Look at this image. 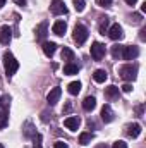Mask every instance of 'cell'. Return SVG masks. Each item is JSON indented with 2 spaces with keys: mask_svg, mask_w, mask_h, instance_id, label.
Here are the masks:
<instances>
[{
  "mask_svg": "<svg viewBox=\"0 0 146 148\" xmlns=\"http://www.w3.org/2000/svg\"><path fill=\"white\" fill-rule=\"evenodd\" d=\"M3 69H5V76L10 79L14 74H16V71L19 69V62L16 60V57L10 53V52H5L3 53Z\"/></svg>",
  "mask_w": 146,
  "mask_h": 148,
  "instance_id": "cell-1",
  "label": "cell"
},
{
  "mask_svg": "<svg viewBox=\"0 0 146 148\" xmlns=\"http://www.w3.org/2000/svg\"><path fill=\"white\" fill-rule=\"evenodd\" d=\"M119 74L124 81H134L138 77V66H132V64H126L119 69Z\"/></svg>",
  "mask_w": 146,
  "mask_h": 148,
  "instance_id": "cell-2",
  "label": "cell"
},
{
  "mask_svg": "<svg viewBox=\"0 0 146 148\" xmlns=\"http://www.w3.org/2000/svg\"><path fill=\"white\" fill-rule=\"evenodd\" d=\"M72 38L77 45H83L88 40V28L83 26V24H76V28H74V31H72Z\"/></svg>",
  "mask_w": 146,
  "mask_h": 148,
  "instance_id": "cell-3",
  "label": "cell"
},
{
  "mask_svg": "<svg viewBox=\"0 0 146 148\" xmlns=\"http://www.w3.org/2000/svg\"><path fill=\"white\" fill-rule=\"evenodd\" d=\"M91 57H93L95 60H102V59L105 57V45L100 43V41H95V43L91 45Z\"/></svg>",
  "mask_w": 146,
  "mask_h": 148,
  "instance_id": "cell-4",
  "label": "cell"
},
{
  "mask_svg": "<svg viewBox=\"0 0 146 148\" xmlns=\"http://www.w3.org/2000/svg\"><path fill=\"white\" fill-rule=\"evenodd\" d=\"M138 55H139V48L134 45L124 47V50H122V59H126V60H134Z\"/></svg>",
  "mask_w": 146,
  "mask_h": 148,
  "instance_id": "cell-5",
  "label": "cell"
},
{
  "mask_svg": "<svg viewBox=\"0 0 146 148\" xmlns=\"http://www.w3.org/2000/svg\"><path fill=\"white\" fill-rule=\"evenodd\" d=\"M50 10H52V14H55V16L67 14V7H65V3H64L62 0H53L52 5H50Z\"/></svg>",
  "mask_w": 146,
  "mask_h": 148,
  "instance_id": "cell-6",
  "label": "cell"
},
{
  "mask_svg": "<svg viewBox=\"0 0 146 148\" xmlns=\"http://www.w3.org/2000/svg\"><path fill=\"white\" fill-rule=\"evenodd\" d=\"M108 33V36L112 38V40H122L124 38V31H122V26H119V24H112L110 26V29L107 31Z\"/></svg>",
  "mask_w": 146,
  "mask_h": 148,
  "instance_id": "cell-7",
  "label": "cell"
},
{
  "mask_svg": "<svg viewBox=\"0 0 146 148\" xmlns=\"http://www.w3.org/2000/svg\"><path fill=\"white\" fill-rule=\"evenodd\" d=\"M12 40V29L9 26H2L0 28V43L2 45H9Z\"/></svg>",
  "mask_w": 146,
  "mask_h": 148,
  "instance_id": "cell-8",
  "label": "cell"
},
{
  "mask_svg": "<svg viewBox=\"0 0 146 148\" xmlns=\"http://www.w3.org/2000/svg\"><path fill=\"white\" fill-rule=\"evenodd\" d=\"M60 95H62V90H60L59 86H57V88H53V90H50V93H48V97H46L48 105H55V103L59 102Z\"/></svg>",
  "mask_w": 146,
  "mask_h": 148,
  "instance_id": "cell-9",
  "label": "cell"
},
{
  "mask_svg": "<svg viewBox=\"0 0 146 148\" xmlns=\"http://www.w3.org/2000/svg\"><path fill=\"white\" fill-rule=\"evenodd\" d=\"M79 124H81V121H79L77 115H71V117H67V119L64 121V126H65L67 129H71V131H77Z\"/></svg>",
  "mask_w": 146,
  "mask_h": 148,
  "instance_id": "cell-10",
  "label": "cell"
},
{
  "mask_svg": "<svg viewBox=\"0 0 146 148\" xmlns=\"http://www.w3.org/2000/svg\"><path fill=\"white\" fill-rule=\"evenodd\" d=\"M105 98L110 100V102L119 98V88H117L115 84H110L108 88H105Z\"/></svg>",
  "mask_w": 146,
  "mask_h": 148,
  "instance_id": "cell-11",
  "label": "cell"
},
{
  "mask_svg": "<svg viewBox=\"0 0 146 148\" xmlns=\"http://www.w3.org/2000/svg\"><path fill=\"white\" fill-rule=\"evenodd\" d=\"M52 31H53L57 36H62V35L67 31V24H65V21H55V24H53Z\"/></svg>",
  "mask_w": 146,
  "mask_h": 148,
  "instance_id": "cell-12",
  "label": "cell"
},
{
  "mask_svg": "<svg viewBox=\"0 0 146 148\" xmlns=\"http://www.w3.org/2000/svg\"><path fill=\"white\" fill-rule=\"evenodd\" d=\"M46 35H48V24L46 23H41L36 28V40L38 41H45Z\"/></svg>",
  "mask_w": 146,
  "mask_h": 148,
  "instance_id": "cell-13",
  "label": "cell"
},
{
  "mask_svg": "<svg viewBox=\"0 0 146 148\" xmlns=\"http://www.w3.org/2000/svg\"><path fill=\"white\" fill-rule=\"evenodd\" d=\"M55 50H57V43H53V41H43V52H45L46 57H52L55 53Z\"/></svg>",
  "mask_w": 146,
  "mask_h": 148,
  "instance_id": "cell-14",
  "label": "cell"
},
{
  "mask_svg": "<svg viewBox=\"0 0 146 148\" xmlns=\"http://www.w3.org/2000/svg\"><path fill=\"white\" fill-rule=\"evenodd\" d=\"M102 121L103 122H112L113 121V110L110 109V105H103V109H102Z\"/></svg>",
  "mask_w": 146,
  "mask_h": 148,
  "instance_id": "cell-15",
  "label": "cell"
},
{
  "mask_svg": "<svg viewBox=\"0 0 146 148\" xmlns=\"http://www.w3.org/2000/svg\"><path fill=\"white\" fill-rule=\"evenodd\" d=\"M95 107H96V98H95V97H86V98L83 100V109H84V110L91 112Z\"/></svg>",
  "mask_w": 146,
  "mask_h": 148,
  "instance_id": "cell-16",
  "label": "cell"
},
{
  "mask_svg": "<svg viewBox=\"0 0 146 148\" xmlns=\"http://www.w3.org/2000/svg\"><path fill=\"white\" fill-rule=\"evenodd\" d=\"M77 71H79V66L74 64V62H67L64 66V74L65 76H74V74H77Z\"/></svg>",
  "mask_w": 146,
  "mask_h": 148,
  "instance_id": "cell-17",
  "label": "cell"
},
{
  "mask_svg": "<svg viewBox=\"0 0 146 148\" xmlns=\"http://www.w3.org/2000/svg\"><path fill=\"white\" fill-rule=\"evenodd\" d=\"M127 134H129L131 138H138V136L141 134V124H131V126L127 127Z\"/></svg>",
  "mask_w": 146,
  "mask_h": 148,
  "instance_id": "cell-18",
  "label": "cell"
},
{
  "mask_svg": "<svg viewBox=\"0 0 146 148\" xmlns=\"http://www.w3.org/2000/svg\"><path fill=\"white\" fill-rule=\"evenodd\" d=\"M93 79H95L96 83H105V81H107V71H105V69H96V71L93 73Z\"/></svg>",
  "mask_w": 146,
  "mask_h": 148,
  "instance_id": "cell-19",
  "label": "cell"
},
{
  "mask_svg": "<svg viewBox=\"0 0 146 148\" xmlns=\"http://www.w3.org/2000/svg\"><path fill=\"white\" fill-rule=\"evenodd\" d=\"M62 60H65V62H72L74 60V52L71 48H67V47L62 48Z\"/></svg>",
  "mask_w": 146,
  "mask_h": 148,
  "instance_id": "cell-20",
  "label": "cell"
},
{
  "mask_svg": "<svg viewBox=\"0 0 146 148\" xmlns=\"http://www.w3.org/2000/svg\"><path fill=\"white\" fill-rule=\"evenodd\" d=\"M35 134H36V129L33 127V124L31 122H26L24 124V136L26 138H33Z\"/></svg>",
  "mask_w": 146,
  "mask_h": 148,
  "instance_id": "cell-21",
  "label": "cell"
},
{
  "mask_svg": "<svg viewBox=\"0 0 146 148\" xmlns=\"http://www.w3.org/2000/svg\"><path fill=\"white\" fill-rule=\"evenodd\" d=\"M67 90H69L71 95H77V93L81 91V83H79V81H72V83L67 86Z\"/></svg>",
  "mask_w": 146,
  "mask_h": 148,
  "instance_id": "cell-22",
  "label": "cell"
},
{
  "mask_svg": "<svg viewBox=\"0 0 146 148\" xmlns=\"http://www.w3.org/2000/svg\"><path fill=\"white\" fill-rule=\"evenodd\" d=\"M122 50H124V47L122 45H115V47H112V57L117 60V59H122Z\"/></svg>",
  "mask_w": 146,
  "mask_h": 148,
  "instance_id": "cell-23",
  "label": "cell"
},
{
  "mask_svg": "<svg viewBox=\"0 0 146 148\" xmlns=\"http://www.w3.org/2000/svg\"><path fill=\"white\" fill-rule=\"evenodd\" d=\"M91 140H93V133H83V134L79 136V143H81V145H88Z\"/></svg>",
  "mask_w": 146,
  "mask_h": 148,
  "instance_id": "cell-24",
  "label": "cell"
},
{
  "mask_svg": "<svg viewBox=\"0 0 146 148\" xmlns=\"http://www.w3.org/2000/svg\"><path fill=\"white\" fill-rule=\"evenodd\" d=\"M108 23H110L108 17H102V23H100V33L102 35H105L108 31Z\"/></svg>",
  "mask_w": 146,
  "mask_h": 148,
  "instance_id": "cell-25",
  "label": "cell"
},
{
  "mask_svg": "<svg viewBox=\"0 0 146 148\" xmlns=\"http://www.w3.org/2000/svg\"><path fill=\"white\" fill-rule=\"evenodd\" d=\"M7 122H9V115H7L5 110H2L0 112V129H3L7 126Z\"/></svg>",
  "mask_w": 146,
  "mask_h": 148,
  "instance_id": "cell-26",
  "label": "cell"
},
{
  "mask_svg": "<svg viewBox=\"0 0 146 148\" xmlns=\"http://www.w3.org/2000/svg\"><path fill=\"white\" fill-rule=\"evenodd\" d=\"M41 141H43V138H41V134H35V136H33V148H43V143H41Z\"/></svg>",
  "mask_w": 146,
  "mask_h": 148,
  "instance_id": "cell-27",
  "label": "cell"
},
{
  "mask_svg": "<svg viewBox=\"0 0 146 148\" xmlns=\"http://www.w3.org/2000/svg\"><path fill=\"white\" fill-rule=\"evenodd\" d=\"M72 2H74V9L77 12H83L84 10V7H86V2L84 0H72Z\"/></svg>",
  "mask_w": 146,
  "mask_h": 148,
  "instance_id": "cell-28",
  "label": "cell"
},
{
  "mask_svg": "<svg viewBox=\"0 0 146 148\" xmlns=\"http://www.w3.org/2000/svg\"><path fill=\"white\" fill-rule=\"evenodd\" d=\"M129 21H131L132 24H139V23H141V14H132Z\"/></svg>",
  "mask_w": 146,
  "mask_h": 148,
  "instance_id": "cell-29",
  "label": "cell"
},
{
  "mask_svg": "<svg viewBox=\"0 0 146 148\" xmlns=\"http://www.w3.org/2000/svg\"><path fill=\"white\" fill-rule=\"evenodd\" d=\"M112 148H127V143L126 141H115Z\"/></svg>",
  "mask_w": 146,
  "mask_h": 148,
  "instance_id": "cell-30",
  "label": "cell"
},
{
  "mask_svg": "<svg viewBox=\"0 0 146 148\" xmlns=\"http://www.w3.org/2000/svg\"><path fill=\"white\" fill-rule=\"evenodd\" d=\"M122 91H124V93H131V91H132V84H124V86H122Z\"/></svg>",
  "mask_w": 146,
  "mask_h": 148,
  "instance_id": "cell-31",
  "label": "cell"
},
{
  "mask_svg": "<svg viewBox=\"0 0 146 148\" xmlns=\"http://www.w3.org/2000/svg\"><path fill=\"white\" fill-rule=\"evenodd\" d=\"M53 148H69V147H67V143H64V141H57V143L53 145Z\"/></svg>",
  "mask_w": 146,
  "mask_h": 148,
  "instance_id": "cell-32",
  "label": "cell"
},
{
  "mask_svg": "<svg viewBox=\"0 0 146 148\" xmlns=\"http://www.w3.org/2000/svg\"><path fill=\"white\" fill-rule=\"evenodd\" d=\"M98 3L102 7H108V5H112V0H98Z\"/></svg>",
  "mask_w": 146,
  "mask_h": 148,
  "instance_id": "cell-33",
  "label": "cell"
},
{
  "mask_svg": "<svg viewBox=\"0 0 146 148\" xmlns=\"http://www.w3.org/2000/svg\"><path fill=\"white\" fill-rule=\"evenodd\" d=\"M139 33H141V35H139V38H141V40L145 41V40H146V28H143V29H141Z\"/></svg>",
  "mask_w": 146,
  "mask_h": 148,
  "instance_id": "cell-34",
  "label": "cell"
},
{
  "mask_svg": "<svg viewBox=\"0 0 146 148\" xmlns=\"http://www.w3.org/2000/svg\"><path fill=\"white\" fill-rule=\"evenodd\" d=\"M16 3L21 5V7H24V5H26V0H16Z\"/></svg>",
  "mask_w": 146,
  "mask_h": 148,
  "instance_id": "cell-35",
  "label": "cell"
},
{
  "mask_svg": "<svg viewBox=\"0 0 146 148\" xmlns=\"http://www.w3.org/2000/svg\"><path fill=\"white\" fill-rule=\"evenodd\" d=\"M95 148H108V145H105V143H100V145H96Z\"/></svg>",
  "mask_w": 146,
  "mask_h": 148,
  "instance_id": "cell-36",
  "label": "cell"
},
{
  "mask_svg": "<svg viewBox=\"0 0 146 148\" xmlns=\"http://www.w3.org/2000/svg\"><path fill=\"white\" fill-rule=\"evenodd\" d=\"M136 2H138V0H126V3H129V5H134Z\"/></svg>",
  "mask_w": 146,
  "mask_h": 148,
  "instance_id": "cell-37",
  "label": "cell"
},
{
  "mask_svg": "<svg viewBox=\"0 0 146 148\" xmlns=\"http://www.w3.org/2000/svg\"><path fill=\"white\" fill-rule=\"evenodd\" d=\"M5 2H7V0H0V9H2V7L5 5Z\"/></svg>",
  "mask_w": 146,
  "mask_h": 148,
  "instance_id": "cell-38",
  "label": "cell"
},
{
  "mask_svg": "<svg viewBox=\"0 0 146 148\" xmlns=\"http://www.w3.org/2000/svg\"><path fill=\"white\" fill-rule=\"evenodd\" d=\"M0 105H2V97H0Z\"/></svg>",
  "mask_w": 146,
  "mask_h": 148,
  "instance_id": "cell-39",
  "label": "cell"
},
{
  "mask_svg": "<svg viewBox=\"0 0 146 148\" xmlns=\"http://www.w3.org/2000/svg\"><path fill=\"white\" fill-rule=\"evenodd\" d=\"M0 148H3V145H2V143H0Z\"/></svg>",
  "mask_w": 146,
  "mask_h": 148,
  "instance_id": "cell-40",
  "label": "cell"
}]
</instances>
